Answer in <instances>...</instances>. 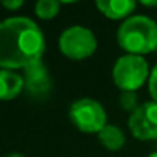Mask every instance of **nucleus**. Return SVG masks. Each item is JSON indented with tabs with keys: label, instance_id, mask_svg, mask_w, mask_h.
Here are the masks:
<instances>
[{
	"label": "nucleus",
	"instance_id": "5",
	"mask_svg": "<svg viewBox=\"0 0 157 157\" xmlns=\"http://www.w3.org/2000/svg\"><path fill=\"white\" fill-rule=\"evenodd\" d=\"M69 120L82 132H100L106 123L105 108L91 97H83L71 103L69 106Z\"/></svg>",
	"mask_w": 157,
	"mask_h": 157
},
{
	"label": "nucleus",
	"instance_id": "10",
	"mask_svg": "<svg viewBox=\"0 0 157 157\" xmlns=\"http://www.w3.org/2000/svg\"><path fill=\"white\" fill-rule=\"evenodd\" d=\"M99 140L100 143L109 149V151H119L125 145V134L123 131L116 126V125H106L100 132H99Z\"/></svg>",
	"mask_w": 157,
	"mask_h": 157
},
{
	"label": "nucleus",
	"instance_id": "4",
	"mask_svg": "<svg viewBox=\"0 0 157 157\" xmlns=\"http://www.w3.org/2000/svg\"><path fill=\"white\" fill-rule=\"evenodd\" d=\"M59 49L65 57L71 60H83L96 52L97 39L90 28L74 25L60 34Z\"/></svg>",
	"mask_w": 157,
	"mask_h": 157
},
{
	"label": "nucleus",
	"instance_id": "14",
	"mask_svg": "<svg viewBox=\"0 0 157 157\" xmlns=\"http://www.w3.org/2000/svg\"><path fill=\"white\" fill-rule=\"evenodd\" d=\"M2 5L6 10H10V11H16V10L23 6V0H3Z\"/></svg>",
	"mask_w": 157,
	"mask_h": 157
},
{
	"label": "nucleus",
	"instance_id": "17",
	"mask_svg": "<svg viewBox=\"0 0 157 157\" xmlns=\"http://www.w3.org/2000/svg\"><path fill=\"white\" fill-rule=\"evenodd\" d=\"M148 157H157V151H155V152H151Z\"/></svg>",
	"mask_w": 157,
	"mask_h": 157
},
{
	"label": "nucleus",
	"instance_id": "9",
	"mask_svg": "<svg viewBox=\"0 0 157 157\" xmlns=\"http://www.w3.org/2000/svg\"><path fill=\"white\" fill-rule=\"evenodd\" d=\"M23 90H25L23 75H20L14 71H10V69L0 71V97H2V100H5V102L13 100Z\"/></svg>",
	"mask_w": 157,
	"mask_h": 157
},
{
	"label": "nucleus",
	"instance_id": "2",
	"mask_svg": "<svg viewBox=\"0 0 157 157\" xmlns=\"http://www.w3.org/2000/svg\"><path fill=\"white\" fill-rule=\"evenodd\" d=\"M117 43L126 54L142 56L157 49V23L146 16H131L117 29Z\"/></svg>",
	"mask_w": 157,
	"mask_h": 157
},
{
	"label": "nucleus",
	"instance_id": "15",
	"mask_svg": "<svg viewBox=\"0 0 157 157\" xmlns=\"http://www.w3.org/2000/svg\"><path fill=\"white\" fill-rule=\"evenodd\" d=\"M142 5L143 6H148V8H152V6H157V0H142Z\"/></svg>",
	"mask_w": 157,
	"mask_h": 157
},
{
	"label": "nucleus",
	"instance_id": "3",
	"mask_svg": "<svg viewBox=\"0 0 157 157\" xmlns=\"http://www.w3.org/2000/svg\"><path fill=\"white\" fill-rule=\"evenodd\" d=\"M149 66L142 56L125 54L119 57L113 66V80L123 91H137L149 80Z\"/></svg>",
	"mask_w": 157,
	"mask_h": 157
},
{
	"label": "nucleus",
	"instance_id": "7",
	"mask_svg": "<svg viewBox=\"0 0 157 157\" xmlns=\"http://www.w3.org/2000/svg\"><path fill=\"white\" fill-rule=\"evenodd\" d=\"M23 78H25V91L33 99H46L49 96L52 90V80L42 60L25 68Z\"/></svg>",
	"mask_w": 157,
	"mask_h": 157
},
{
	"label": "nucleus",
	"instance_id": "6",
	"mask_svg": "<svg viewBox=\"0 0 157 157\" xmlns=\"http://www.w3.org/2000/svg\"><path fill=\"white\" fill-rule=\"evenodd\" d=\"M131 134L139 140L157 139V102L142 103L128 119Z\"/></svg>",
	"mask_w": 157,
	"mask_h": 157
},
{
	"label": "nucleus",
	"instance_id": "13",
	"mask_svg": "<svg viewBox=\"0 0 157 157\" xmlns=\"http://www.w3.org/2000/svg\"><path fill=\"white\" fill-rule=\"evenodd\" d=\"M148 90H149V96L152 97V102H157V63L151 69L149 80H148Z\"/></svg>",
	"mask_w": 157,
	"mask_h": 157
},
{
	"label": "nucleus",
	"instance_id": "1",
	"mask_svg": "<svg viewBox=\"0 0 157 157\" xmlns=\"http://www.w3.org/2000/svg\"><path fill=\"white\" fill-rule=\"evenodd\" d=\"M45 37L37 23L28 17H10L0 23V66L25 69L42 60Z\"/></svg>",
	"mask_w": 157,
	"mask_h": 157
},
{
	"label": "nucleus",
	"instance_id": "8",
	"mask_svg": "<svg viewBox=\"0 0 157 157\" xmlns=\"http://www.w3.org/2000/svg\"><path fill=\"white\" fill-rule=\"evenodd\" d=\"M137 3L132 0H97L96 8L111 20L129 19L131 13L136 10Z\"/></svg>",
	"mask_w": 157,
	"mask_h": 157
},
{
	"label": "nucleus",
	"instance_id": "12",
	"mask_svg": "<svg viewBox=\"0 0 157 157\" xmlns=\"http://www.w3.org/2000/svg\"><path fill=\"white\" fill-rule=\"evenodd\" d=\"M119 103H120V108L123 111H128V113H134L140 105H139V97L134 91H123L119 97Z\"/></svg>",
	"mask_w": 157,
	"mask_h": 157
},
{
	"label": "nucleus",
	"instance_id": "16",
	"mask_svg": "<svg viewBox=\"0 0 157 157\" xmlns=\"http://www.w3.org/2000/svg\"><path fill=\"white\" fill-rule=\"evenodd\" d=\"M6 157H25V155H22V154H10Z\"/></svg>",
	"mask_w": 157,
	"mask_h": 157
},
{
	"label": "nucleus",
	"instance_id": "11",
	"mask_svg": "<svg viewBox=\"0 0 157 157\" xmlns=\"http://www.w3.org/2000/svg\"><path fill=\"white\" fill-rule=\"evenodd\" d=\"M59 10H60V2H57V0H39L34 6L36 16L40 17L42 20L54 19L59 14Z\"/></svg>",
	"mask_w": 157,
	"mask_h": 157
}]
</instances>
